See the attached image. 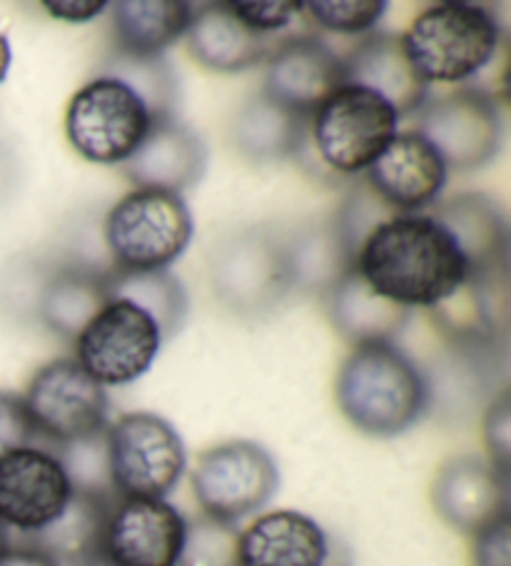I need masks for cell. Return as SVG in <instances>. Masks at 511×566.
<instances>
[{
  "label": "cell",
  "instance_id": "cell-13",
  "mask_svg": "<svg viewBox=\"0 0 511 566\" xmlns=\"http://www.w3.org/2000/svg\"><path fill=\"white\" fill-rule=\"evenodd\" d=\"M75 492L63 460L23 447L0 460V522L8 530L38 534L65 512Z\"/></svg>",
  "mask_w": 511,
  "mask_h": 566
},
{
  "label": "cell",
  "instance_id": "cell-11",
  "mask_svg": "<svg viewBox=\"0 0 511 566\" xmlns=\"http://www.w3.org/2000/svg\"><path fill=\"white\" fill-rule=\"evenodd\" d=\"M28 417L48 439L81 444L107 429L111 399L103 385L77 365V359H53L38 369L23 395Z\"/></svg>",
  "mask_w": 511,
  "mask_h": 566
},
{
  "label": "cell",
  "instance_id": "cell-9",
  "mask_svg": "<svg viewBox=\"0 0 511 566\" xmlns=\"http://www.w3.org/2000/svg\"><path fill=\"white\" fill-rule=\"evenodd\" d=\"M190 482L205 516L238 524L272 502L280 490V467L262 444L232 439L205 449Z\"/></svg>",
  "mask_w": 511,
  "mask_h": 566
},
{
  "label": "cell",
  "instance_id": "cell-1",
  "mask_svg": "<svg viewBox=\"0 0 511 566\" xmlns=\"http://www.w3.org/2000/svg\"><path fill=\"white\" fill-rule=\"evenodd\" d=\"M355 268L367 285L405 310H431L469 280V262L431 214H395L362 242Z\"/></svg>",
  "mask_w": 511,
  "mask_h": 566
},
{
  "label": "cell",
  "instance_id": "cell-19",
  "mask_svg": "<svg viewBox=\"0 0 511 566\" xmlns=\"http://www.w3.org/2000/svg\"><path fill=\"white\" fill-rule=\"evenodd\" d=\"M345 85L367 87L395 107L397 115L417 113L429 97V85L421 81L415 65L395 33H372L342 57Z\"/></svg>",
  "mask_w": 511,
  "mask_h": 566
},
{
  "label": "cell",
  "instance_id": "cell-21",
  "mask_svg": "<svg viewBox=\"0 0 511 566\" xmlns=\"http://www.w3.org/2000/svg\"><path fill=\"white\" fill-rule=\"evenodd\" d=\"M327 554V534L302 512L262 514L240 532V566H324Z\"/></svg>",
  "mask_w": 511,
  "mask_h": 566
},
{
  "label": "cell",
  "instance_id": "cell-20",
  "mask_svg": "<svg viewBox=\"0 0 511 566\" xmlns=\"http://www.w3.org/2000/svg\"><path fill=\"white\" fill-rule=\"evenodd\" d=\"M451 232L469 262V280H489L509 272V228L497 202L465 192L431 214Z\"/></svg>",
  "mask_w": 511,
  "mask_h": 566
},
{
  "label": "cell",
  "instance_id": "cell-28",
  "mask_svg": "<svg viewBox=\"0 0 511 566\" xmlns=\"http://www.w3.org/2000/svg\"><path fill=\"white\" fill-rule=\"evenodd\" d=\"M310 128V118H298L282 111L268 97L258 95L240 113L234 125V138L240 150L254 160H278L284 155H294L304 133Z\"/></svg>",
  "mask_w": 511,
  "mask_h": 566
},
{
  "label": "cell",
  "instance_id": "cell-10",
  "mask_svg": "<svg viewBox=\"0 0 511 566\" xmlns=\"http://www.w3.org/2000/svg\"><path fill=\"white\" fill-rule=\"evenodd\" d=\"M163 347L155 319L133 302L113 297L75 339L77 365L103 387H123L153 367Z\"/></svg>",
  "mask_w": 511,
  "mask_h": 566
},
{
  "label": "cell",
  "instance_id": "cell-35",
  "mask_svg": "<svg viewBox=\"0 0 511 566\" xmlns=\"http://www.w3.org/2000/svg\"><path fill=\"white\" fill-rule=\"evenodd\" d=\"M471 566H511V514L474 534Z\"/></svg>",
  "mask_w": 511,
  "mask_h": 566
},
{
  "label": "cell",
  "instance_id": "cell-31",
  "mask_svg": "<svg viewBox=\"0 0 511 566\" xmlns=\"http://www.w3.org/2000/svg\"><path fill=\"white\" fill-rule=\"evenodd\" d=\"M302 11H307L314 23L330 33L340 35H357L367 33L375 28L382 15L387 13V3L382 0H332V3H320V0H312V3H302Z\"/></svg>",
  "mask_w": 511,
  "mask_h": 566
},
{
  "label": "cell",
  "instance_id": "cell-38",
  "mask_svg": "<svg viewBox=\"0 0 511 566\" xmlns=\"http://www.w3.org/2000/svg\"><path fill=\"white\" fill-rule=\"evenodd\" d=\"M11 63H13V51H11V43H8V38L0 33V83L6 81L8 71H11Z\"/></svg>",
  "mask_w": 511,
  "mask_h": 566
},
{
  "label": "cell",
  "instance_id": "cell-32",
  "mask_svg": "<svg viewBox=\"0 0 511 566\" xmlns=\"http://www.w3.org/2000/svg\"><path fill=\"white\" fill-rule=\"evenodd\" d=\"M481 434H484L489 464L509 480L511 464V397L501 392L494 402L489 405L484 422H481Z\"/></svg>",
  "mask_w": 511,
  "mask_h": 566
},
{
  "label": "cell",
  "instance_id": "cell-8",
  "mask_svg": "<svg viewBox=\"0 0 511 566\" xmlns=\"http://www.w3.org/2000/svg\"><path fill=\"white\" fill-rule=\"evenodd\" d=\"M298 280V255L264 230L230 238L212 262L215 292L240 317L270 315Z\"/></svg>",
  "mask_w": 511,
  "mask_h": 566
},
{
  "label": "cell",
  "instance_id": "cell-3",
  "mask_svg": "<svg viewBox=\"0 0 511 566\" xmlns=\"http://www.w3.org/2000/svg\"><path fill=\"white\" fill-rule=\"evenodd\" d=\"M399 38L427 85L461 83L484 71L497 55L501 25L489 8L455 0L421 11Z\"/></svg>",
  "mask_w": 511,
  "mask_h": 566
},
{
  "label": "cell",
  "instance_id": "cell-6",
  "mask_svg": "<svg viewBox=\"0 0 511 566\" xmlns=\"http://www.w3.org/2000/svg\"><path fill=\"white\" fill-rule=\"evenodd\" d=\"M399 115L385 97L357 85H342L310 118L312 148L330 172L369 170L395 140Z\"/></svg>",
  "mask_w": 511,
  "mask_h": 566
},
{
  "label": "cell",
  "instance_id": "cell-30",
  "mask_svg": "<svg viewBox=\"0 0 511 566\" xmlns=\"http://www.w3.org/2000/svg\"><path fill=\"white\" fill-rule=\"evenodd\" d=\"M178 566H240V532L234 524L195 516L185 526Z\"/></svg>",
  "mask_w": 511,
  "mask_h": 566
},
{
  "label": "cell",
  "instance_id": "cell-22",
  "mask_svg": "<svg viewBox=\"0 0 511 566\" xmlns=\"http://www.w3.org/2000/svg\"><path fill=\"white\" fill-rule=\"evenodd\" d=\"M327 315L337 335L357 347L367 343H392V337L405 329L411 310L377 295L352 265L332 280L327 290Z\"/></svg>",
  "mask_w": 511,
  "mask_h": 566
},
{
  "label": "cell",
  "instance_id": "cell-17",
  "mask_svg": "<svg viewBox=\"0 0 511 566\" xmlns=\"http://www.w3.org/2000/svg\"><path fill=\"white\" fill-rule=\"evenodd\" d=\"M208 145L178 115L157 118L131 158L121 165L125 180L135 188L185 192L208 172Z\"/></svg>",
  "mask_w": 511,
  "mask_h": 566
},
{
  "label": "cell",
  "instance_id": "cell-4",
  "mask_svg": "<svg viewBox=\"0 0 511 566\" xmlns=\"http://www.w3.org/2000/svg\"><path fill=\"white\" fill-rule=\"evenodd\" d=\"M105 242L117 270H167L195 235L190 205L178 192L135 188L105 218Z\"/></svg>",
  "mask_w": 511,
  "mask_h": 566
},
{
  "label": "cell",
  "instance_id": "cell-24",
  "mask_svg": "<svg viewBox=\"0 0 511 566\" xmlns=\"http://www.w3.org/2000/svg\"><path fill=\"white\" fill-rule=\"evenodd\" d=\"M111 492L75 490L65 512L33 534L35 549L45 552L61 566H93L103 559V532L113 504Z\"/></svg>",
  "mask_w": 511,
  "mask_h": 566
},
{
  "label": "cell",
  "instance_id": "cell-7",
  "mask_svg": "<svg viewBox=\"0 0 511 566\" xmlns=\"http://www.w3.org/2000/svg\"><path fill=\"white\" fill-rule=\"evenodd\" d=\"M153 113L133 87L101 75L77 91L65 113L73 150L95 165H123L150 133Z\"/></svg>",
  "mask_w": 511,
  "mask_h": 566
},
{
  "label": "cell",
  "instance_id": "cell-37",
  "mask_svg": "<svg viewBox=\"0 0 511 566\" xmlns=\"http://www.w3.org/2000/svg\"><path fill=\"white\" fill-rule=\"evenodd\" d=\"M0 566H61L51 559L45 552L35 549V546H11L3 556H0Z\"/></svg>",
  "mask_w": 511,
  "mask_h": 566
},
{
  "label": "cell",
  "instance_id": "cell-36",
  "mask_svg": "<svg viewBox=\"0 0 511 566\" xmlns=\"http://www.w3.org/2000/svg\"><path fill=\"white\" fill-rule=\"evenodd\" d=\"M43 8L53 18H61L65 23H87L101 15L107 3L103 0H85V3H61V0H45Z\"/></svg>",
  "mask_w": 511,
  "mask_h": 566
},
{
  "label": "cell",
  "instance_id": "cell-16",
  "mask_svg": "<svg viewBox=\"0 0 511 566\" xmlns=\"http://www.w3.org/2000/svg\"><path fill=\"white\" fill-rule=\"evenodd\" d=\"M431 506L451 530L474 536L509 514V480L479 457H455L431 482Z\"/></svg>",
  "mask_w": 511,
  "mask_h": 566
},
{
  "label": "cell",
  "instance_id": "cell-14",
  "mask_svg": "<svg viewBox=\"0 0 511 566\" xmlns=\"http://www.w3.org/2000/svg\"><path fill=\"white\" fill-rule=\"evenodd\" d=\"M188 520L165 500H117L103 532L111 566H178Z\"/></svg>",
  "mask_w": 511,
  "mask_h": 566
},
{
  "label": "cell",
  "instance_id": "cell-5",
  "mask_svg": "<svg viewBox=\"0 0 511 566\" xmlns=\"http://www.w3.org/2000/svg\"><path fill=\"white\" fill-rule=\"evenodd\" d=\"M105 462L121 500H165L188 470V452L165 417L131 412L107 424Z\"/></svg>",
  "mask_w": 511,
  "mask_h": 566
},
{
  "label": "cell",
  "instance_id": "cell-26",
  "mask_svg": "<svg viewBox=\"0 0 511 566\" xmlns=\"http://www.w3.org/2000/svg\"><path fill=\"white\" fill-rule=\"evenodd\" d=\"M107 295V272L67 265L58 270L43 290V322L65 339H77L83 327L103 310Z\"/></svg>",
  "mask_w": 511,
  "mask_h": 566
},
{
  "label": "cell",
  "instance_id": "cell-18",
  "mask_svg": "<svg viewBox=\"0 0 511 566\" xmlns=\"http://www.w3.org/2000/svg\"><path fill=\"white\" fill-rule=\"evenodd\" d=\"M447 178L445 160L417 130L397 133L367 170L369 188L399 214H415L429 208L445 190Z\"/></svg>",
  "mask_w": 511,
  "mask_h": 566
},
{
  "label": "cell",
  "instance_id": "cell-23",
  "mask_svg": "<svg viewBox=\"0 0 511 566\" xmlns=\"http://www.w3.org/2000/svg\"><path fill=\"white\" fill-rule=\"evenodd\" d=\"M188 51L205 71L234 75L260 65L270 48L264 35L250 31L230 3H208L192 11V21L185 31Z\"/></svg>",
  "mask_w": 511,
  "mask_h": 566
},
{
  "label": "cell",
  "instance_id": "cell-12",
  "mask_svg": "<svg viewBox=\"0 0 511 566\" xmlns=\"http://www.w3.org/2000/svg\"><path fill=\"white\" fill-rule=\"evenodd\" d=\"M417 133L431 143L449 172H474L494 160L501 145V115L494 95L477 87L427 97Z\"/></svg>",
  "mask_w": 511,
  "mask_h": 566
},
{
  "label": "cell",
  "instance_id": "cell-25",
  "mask_svg": "<svg viewBox=\"0 0 511 566\" xmlns=\"http://www.w3.org/2000/svg\"><path fill=\"white\" fill-rule=\"evenodd\" d=\"M111 11L117 53L155 57L185 35L195 8L180 0H125Z\"/></svg>",
  "mask_w": 511,
  "mask_h": 566
},
{
  "label": "cell",
  "instance_id": "cell-29",
  "mask_svg": "<svg viewBox=\"0 0 511 566\" xmlns=\"http://www.w3.org/2000/svg\"><path fill=\"white\" fill-rule=\"evenodd\" d=\"M105 75H111L115 81L133 87V91L143 97V103L150 107L153 120L178 115L175 113L180 101L178 77H175V67L167 63L163 55L140 57L115 53L111 57V63H107Z\"/></svg>",
  "mask_w": 511,
  "mask_h": 566
},
{
  "label": "cell",
  "instance_id": "cell-39",
  "mask_svg": "<svg viewBox=\"0 0 511 566\" xmlns=\"http://www.w3.org/2000/svg\"><path fill=\"white\" fill-rule=\"evenodd\" d=\"M11 549V536H8V526L0 522V556Z\"/></svg>",
  "mask_w": 511,
  "mask_h": 566
},
{
  "label": "cell",
  "instance_id": "cell-15",
  "mask_svg": "<svg viewBox=\"0 0 511 566\" xmlns=\"http://www.w3.org/2000/svg\"><path fill=\"white\" fill-rule=\"evenodd\" d=\"M342 85V57L320 38L300 35L268 55L260 95L298 118H312V113Z\"/></svg>",
  "mask_w": 511,
  "mask_h": 566
},
{
  "label": "cell",
  "instance_id": "cell-2",
  "mask_svg": "<svg viewBox=\"0 0 511 566\" xmlns=\"http://www.w3.org/2000/svg\"><path fill=\"white\" fill-rule=\"evenodd\" d=\"M429 397L425 373L392 343L352 347L334 379L342 417L377 439L399 437L415 427L427 412Z\"/></svg>",
  "mask_w": 511,
  "mask_h": 566
},
{
  "label": "cell",
  "instance_id": "cell-27",
  "mask_svg": "<svg viewBox=\"0 0 511 566\" xmlns=\"http://www.w3.org/2000/svg\"><path fill=\"white\" fill-rule=\"evenodd\" d=\"M107 295L133 302L155 319L160 329L163 343L173 339L182 329L188 319L190 302L178 275L170 270H150V272H131V270H111L107 272Z\"/></svg>",
  "mask_w": 511,
  "mask_h": 566
},
{
  "label": "cell",
  "instance_id": "cell-34",
  "mask_svg": "<svg viewBox=\"0 0 511 566\" xmlns=\"http://www.w3.org/2000/svg\"><path fill=\"white\" fill-rule=\"evenodd\" d=\"M35 427L28 417L23 397L0 392V460L15 449L31 447Z\"/></svg>",
  "mask_w": 511,
  "mask_h": 566
},
{
  "label": "cell",
  "instance_id": "cell-40",
  "mask_svg": "<svg viewBox=\"0 0 511 566\" xmlns=\"http://www.w3.org/2000/svg\"><path fill=\"white\" fill-rule=\"evenodd\" d=\"M93 566H111L107 562H97V564H93Z\"/></svg>",
  "mask_w": 511,
  "mask_h": 566
},
{
  "label": "cell",
  "instance_id": "cell-33",
  "mask_svg": "<svg viewBox=\"0 0 511 566\" xmlns=\"http://www.w3.org/2000/svg\"><path fill=\"white\" fill-rule=\"evenodd\" d=\"M232 13L250 28V31L268 38L270 33L284 31L294 18L300 15L302 3H292V0H272V3H230Z\"/></svg>",
  "mask_w": 511,
  "mask_h": 566
}]
</instances>
